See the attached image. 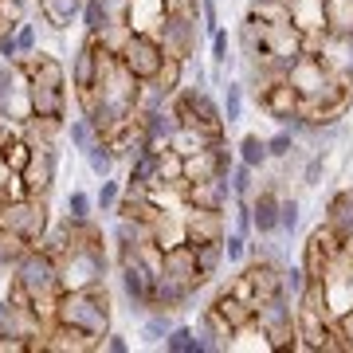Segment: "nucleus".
Segmentation results:
<instances>
[{
    "label": "nucleus",
    "mask_w": 353,
    "mask_h": 353,
    "mask_svg": "<svg viewBox=\"0 0 353 353\" xmlns=\"http://www.w3.org/2000/svg\"><path fill=\"white\" fill-rule=\"evenodd\" d=\"M59 259L43 248H28L24 259L12 267V290L8 299L12 303H32L39 314H55V303H59Z\"/></svg>",
    "instance_id": "obj_1"
},
{
    "label": "nucleus",
    "mask_w": 353,
    "mask_h": 353,
    "mask_svg": "<svg viewBox=\"0 0 353 353\" xmlns=\"http://www.w3.org/2000/svg\"><path fill=\"white\" fill-rule=\"evenodd\" d=\"M110 290L106 283H94V287H79V290H63L59 303H55V314L51 322H63V326H75L90 338H106L110 334Z\"/></svg>",
    "instance_id": "obj_2"
},
{
    "label": "nucleus",
    "mask_w": 353,
    "mask_h": 353,
    "mask_svg": "<svg viewBox=\"0 0 353 353\" xmlns=\"http://www.w3.org/2000/svg\"><path fill=\"white\" fill-rule=\"evenodd\" d=\"M0 228L16 232L20 240H28L36 248L43 240V232L51 228L48 216V196H36V192H8L0 201Z\"/></svg>",
    "instance_id": "obj_3"
},
{
    "label": "nucleus",
    "mask_w": 353,
    "mask_h": 353,
    "mask_svg": "<svg viewBox=\"0 0 353 353\" xmlns=\"http://www.w3.org/2000/svg\"><path fill=\"white\" fill-rule=\"evenodd\" d=\"M110 271V259L102 252V243H75L59 255V287L79 290V287H94L102 283Z\"/></svg>",
    "instance_id": "obj_4"
},
{
    "label": "nucleus",
    "mask_w": 353,
    "mask_h": 353,
    "mask_svg": "<svg viewBox=\"0 0 353 353\" xmlns=\"http://www.w3.org/2000/svg\"><path fill=\"white\" fill-rule=\"evenodd\" d=\"M153 36L161 39L169 59H192L196 55V39H201V12H173V8H165L157 16Z\"/></svg>",
    "instance_id": "obj_5"
},
{
    "label": "nucleus",
    "mask_w": 353,
    "mask_h": 353,
    "mask_svg": "<svg viewBox=\"0 0 353 353\" xmlns=\"http://www.w3.org/2000/svg\"><path fill=\"white\" fill-rule=\"evenodd\" d=\"M263 51H267V59L287 75L290 67L306 55V32L290 16L287 20H263Z\"/></svg>",
    "instance_id": "obj_6"
},
{
    "label": "nucleus",
    "mask_w": 353,
    "mask_h": 353,
    "mask_svg": "<svg viewBox=\"0 0 353 353\" xmlns=\"http://www.w3.org/2000/svg\"><path fill=\"white\" fill-rule=\"evenodd\" d=\"M122 67H126L130 75L138 79V83H150V79L161 75V67H165V48H161V39L153 36V32H145V28H134V36L126 39V48H122Z\"/></svg>",
    "instance_id": "obj_7"
},
{
    "label": "nucleus",
    "mask_w": 353,
    "mask_h": 353,
    "mask_svg": "<svg viewBox=\"0 0 353 353\" xmlns=\"http://www.w3.org/2000/svg\"><path fill=\"white\" fill-rule=\"evenodd\" d=\"M173 114L181 126H208V130H228L224 122V110H220V102L208 94V87H181L173 94Z\"/></svg>",
    "instance_id": "obj_8"
},
{
    "label": "nucleus",
    "mask_w": 353,
    "mask_h": 353,
    "mask_svg": "<svg viewBox=\"0 0 353 353\" xmlns=\"http://www.w3.org/2000/svg\"><path fill=\"white\" fill-rule=\"evenodd\" d=\"M55 176H59V145H39V150H32L24 173H20V192L51 196Z\"/></svg>",
    "instance_id": "obj_9"
},
{
    "label": "nucleus",
    "mask_w": 353,
    "mask_h": 353,
    "mask_svg": "<svg viewBox=\"0 0 353 353\" xmlns=\"http://www.w3.org/2000/svg\"><path fill=\"white\" fill-rule=\"evenodd\" d=\"M255 106H259L267 118H275L279 126H283L290 114L303 110V94H299V90H294V83L283 75V79H275V83H271V87L259 94V99H255Z\"/></svg>",
    "instance_id": "obj_10"
},
{
    "label": "nucleus",
    "mask_w": 353,
    "mask_h": 353,
    "mask_svg": "<svg viewBox=\"0 0 353 353\" xmlns=\"http://www.w3.org/2000/svg\"><path fill=\"white\" fill-rule=\"evenodd\" d=\"M224 212L220 208H192L185 204V240L189 243H220L224 240Z\"/></svg>",
    "instance_id": "obj_11"
},
{
    "label": "nucleus",
    "mask_w": 353,
    "mask_h": 353,
    "mask_svg": "<svg viewBox=\"0 0 353 353\" xmlns=\"http://www.w3.org/2000/svg\"><path fill=\"white\" fill-rule=\"evenodd\" d=\"M99 71H102V43L94 36H87L83 48L71 55V87H75L79 94H83V90H94Z\"/></svg>",
    "instance_id": "obj_12"
},
{
    "label": "nucleus",
    "mask_w": 353,
    "mask_h": 353,
    "mask_svg": "<svg viewBox=\"0 0 353 353\" xmlns=\"http://www.w3.org/2000/svg\"><path fill=\"white\" fill-rule=\"evenodd\" d=\"M232 201H236V192H232L228 176H208V181H189L185 185V204H192V208H220L224 212Z\"/></svg>",
    "instance_id": "obj_13"
},
{
    "label": "nucleus",
    "mask_w": 353,
    "mask_h": 353,
    "mask_svg": "<svg viewBox=\"0 0 353 353\" xmlns=\"http://www.w3.org/2000/svg\"><path fill=\"white\" fill-rule=\"evenodd\" d=\"M279 204H283V192H279L271 181L252 196V220H255V236H259V240L279 236Z\"/></svg>",
    "instance_id": "obj_14"
},
{
    "label": "nucleus",
    "mask_w": 353,
    "mask_h": 353,
    "mask_svg": "<svg viewBox=\"0 0 353 353\" xmlns=\"http://www.w3.org/2000/svg\"><path fill=\"white\" fill-rule=\"evenodd\" d=\"M334 75V67L322 59V55H303L299 63L287 71V79L294 83V90L303 94V99H310V94H318V90L326 87V79Z\"/></svg>",
    "instance_id": "obj_15"
},
{
    "label": "nucleus",
    "mask_w": 353,
    "mask_h": 353,
    "mask_svg": "<svg viewBox=\"0 0 353 353\" xmlns=\"http://www.w3.org/2000/svg\"><path fill=\"white\" fill-rule=\"evenodd\" d=\"M94 345H102V341L83 334V330H75V326H63V322H51L48 338H43V350L48 353H87Z\"/></svg>",
    "instance_id": "obj_16"
},
{
    "label": "nucleus",
    "mask_w": 353,
    "mask_h": 353,
    "mask_svg": "<svg viewBox=\"0 0 353 353\" xmlns=\"http://www.w3.org/2000/svg\"><path fill=\"white\" fill-rule=\"evenodd\" d=\"M165 275L181 279V283H192V287H204V279L196 275V252H192L189 240L165 248Z\"/></svg>",
    "instance_id": "obj_17"
},
{
    "label": "nucleus",
    "mask_w": 353,
    "mask_h": 353,
    "mask_svg": "<svg viewBox=\"0 0 353 353\" xmlns=\"http://www.w3.org/2000/svg\"><path fill=\"white\" fill-rule=\"evenodd\" d=\"M326 224H330V232H334L341 243L353 240V189H341V192H334V196H330Z\"/></svg>",
    "instance_id": "obj_18"
},
{
    "label": "nucleus",
    "mask_w": 353,
    "mask_h": 353,
    "mask_svg": "<svg viewBox=\"0 0 353 353\" xmlns=\"http://www.w3.org/2000/svg\"><path fill=\"white\" fill-rule=\"evenodd\" d=\"M228 138V130H208V126H176V134H173V145L176 153H201V150H208V145H216V141H224Z\"/></svg>",
    "instance_id": "obj_19"
},
{
    "label": "nucleus",
    "mask_w": 353,
    "mask_h": 353,
    "mask_svg": "<svg viewBox=\"0 0 353 353\" xmlns=\"http://www.w3.org/2000/svg\"><path fill=\"white\" fill-rule=\"evenodd\" d=\"M141 118V130H145V141L150 145H169L173 141V134H176V114H173V106H161V110H150V114H138Z\"/></svg>",
    "instance_id": "obj_20"
},
{
    "label": "nucleus",
    "mask_w": 353,
    "mask_h": 353,
    "mask_svg": "<svg viewBox=\"0 0 353 353\" xmlns=\"http://www.w3.org/2000/svg\"><path fill=\"white\" fill-rule=\"evenodd\" d=\"M322 20L330 36H353V0H322Z\"/></svg>",
    "instance_id": "obj_21"
},
{
    "label": "nucleus",
    "mask_w": 353,
    "mask_h": 353,
    "mask_svg": "<svg viewBox=\"0 0 353 353\" xmlns=\"http://www.w3.org/2000/svg\"><path fill=\"white\" fill-rule=\"evenodd\" d=\"M63 138H67V145H71L75 153H87L90 145L99 141V130H94V122H90L87 114H79V118H71V122H67Z\"/></svg>",
    "instance_id": "obj_22"
},
{
    "label": "nucleus",
    "mask_w": 353,
    "mask_h": 353,
    "mask_svg": "<svg viewBox=\"0 0 353 353\" xmlns=\"http://www.w3.org/2000/svg\"><path fill=\"white\" fill-rule=\"evenodd\" d=\"M192 252H196V275L204 283H212L220 263H224V240L220 243H192Z\"/></svg>",
    "instance_id": "obj_23"
},
{
    "label": "nucleus",
    "mask_w": 353,
    "mask_h": 353,
    "mask_svg": "<svg viewBox=\"0 0 353 353\" xmlns=\"http://www.w3.org/2000/svg\"><path fill=\"white\" fill-rule=\"evenodd\" d=\"M83 157H87V165H90V173L99 176H114V165H118V153H114V145L106 138H99L94 141V145H90L87 153H83Z\"/></svg>",
    "instance_id": "obj_24"
},
{
    "label": "nucleus",
    "mask_w": 353,
    "mask_h": 353,
    "mask_svg": "<svg viewBox=\"0 0 353 353\" xmlns=\"http://www.w3.org/2000/svg\"><path fill=\"white\" fill-rule=\"evenodd\" d=\"M173 310H150V314H141V338L153 341V345H165L169 338V330H173Z\"/></svg>",
    "instance_id": "obj_25"
},
{
    "label": "nucleus",
    "mask_w": 353,
    "mask_h": 353,
    "mask_svg": "<svg viewBox=\"0 0 353 353\" xmlns=\"http://www.w3.org/2000/svg\"><path fill=\"white\" fill-rule=\"evenodd\" d=\"M228 181H232V192H236V201H252L255 192H259L255 169H252L248 161H240V157H236V165H232V173H228Z\"/></svg>",
    "instance_id": "obj_26"
},
{
    "label": "nucleus",
    "mask_w": 353,
    "mask_h": 353,
    "mask_svg": "<svg viewBox=\"0 0 353 353\" xmlns=\"http://www.w3.org/2000/svg\"><path fill=\"white\" fill-rule=\"evenodd\" d=\"M236 150H240L236 157H240V161H248V165L255 169V173H259V169H263V165L271 161V153H267V138H259V134H243Z\"/></svg>",
    "instance_id": "obj_27"
},
{
    "label": "nucleus",
    "mask_w": 353,
    "mask_h": 353,
    "mask_svg": "<svg viewBox=\"0 0 353 353\" xmlns=\"http://www.w3.org/2000/svg\"><path fill=\"white\" fill-rule=\"evenodd\" d=\"M196 322H201V326H208V330H212V334H216V338H220V341H224V345H228V341H232V338H236V334H240V330H236V326H232V322H228V318L224 314H220V306H204V310H201V318H196Z\"/></svg>",
    "instance_id": "obj_28"
},
{
    "label": "nucleus",
    "mask_w": 353,
    "mask_h": 353,
    "mask_svg": "<svg viewBox=\"0 0 353 353\" xmlns=\"http://www.w3.org/2000/svg\"><path fill=\"white\" fill-rule=\"evenodd\" d=\"M243 94H248V90H243V83H236V79H232V83H224V106H220V110H224L228 126H236V122L243 118Z\"/></svg>",
    "instance_id": "obj_29"
},
{
    "label": "nucleus",
    "mask_w": 353,
    "mask_h": 353,
    "mask_svg": "<svg viewBox=\"0 0 353 353\" xmlns=\"http://www.w3.org/2000/svg\"><path fill=\"white\" fill-rule=\"evenodd\" d=\"M130 36H134V24H106L94 39H99V43L110 51V55H122V48H126Z\"/></svg>",
    "instance_id": "obj_30"
},
{
    "label": "nucleus",
    "mask_w": 353,
    "mask_h": 353,
    "mask_svg": "<svg viewBox=\"0 0 353 353\" xmlns=\"http://www.w3.org/2000/svg\"><path fill=\"white\" fill-rule=\"evenodd\" d=\"M306 283H310V275H306V267H303V263L283 267V294H287L290 303H299V299H303Z\"/></svg>",
    "instance_id": "obj_31"
},
{
    "label": "nucleus",
    "mask_w": 353,
    "mask_h": 353,
    "mask_svg": "<svg viewBox=\"0 0 353 353\" xmlns=\"http://www.w3.org/2000/svg\"><path fill=\"white\" fill-rule=\"evenodd\" d=\"M94 208H99V204H94V196H90L87 189H71L67 192V212L63 216H71V220H90Z\"/></svg>",
    "instance_id": "obj_32"
},
{
    "label": "nucleus",
    "mask_w": 353,
    "mask_h": 353,
    "mask_svg": "<svg viewBox=\"0 0 353 353\" xmlns=\"http://www.w3.org/2000/svg\"><path fill=\"white\" fill-rule=\"evenodd\" d=\"M122 192H126V185H122V181H114V176H102L99 192H94V204H99V212H114V208H118V201H122Z\"/></svg>",
    "instance_id": "obj_33"
},
{
    "label": "nucleus",
    "mask_w": 353,
    "mask_h": 353,
    "mask_svg": "<svg viewBox=\"0 0 353 353\" xmlns=\"http://www.w3.org/2000/svg\"><path fill=\"white\" fill-rule=\"evenodd\" d=\"M165 353H196V326H173L169 330Z\"/></svg>",
    "instance_id": "obj_34"
},
{
    "label": "nucleus",
    "mask_w": 353,
    "mask_h": 353,
    "mask_svg": "<svg viewBox=\"0 0 353 353\" xmlns=\"http://www.w3.org/2000/svg\"><path fill=\"white\" fill-rule=\"evenodd\" d=\"M267 153H271V161H287V157H294V153H299V138L283 126L275 138H267Z\"/></svg>",
    "instance_id": "obj_35"
},
{
    "label": "nucleus",
    "mask_w": 353,
    "mask_h": 353,
    "mask_svg": "<svg viewBox=\"0 0 353 353\" xmlns=\"http://www.w3.org/2000/svg\"><path fill=\"white\" fill-rule=\"evenodd\" d=\"M28 157H32V145H28V141L20 138V134H16L12 141H4V161L12 165V173H24Z\"/></svg>",
    "instance_id": "obj_36"
},
{
    "label": "nucleus",
    "mask_w": 353,
    "mask_h": 353,
    "mask_svg": "<svg viewBox=\"0 0 353 353\" xmlns=\"http://www.w3.org/2000/svg\"><path fill=\"white\" fill-rule=\"evenodd\" d=\"M157 83H161L169 94H176V90L185 87V59H165L161 75H157Z\"/></svg>",
    "instance_id": "obj_37"
},
{
    "label": "nucleus",
    "mask_w": 353,
    "mask_h": 353,
    "mask_svg": "<svg viewBox=\"0 0 353 353\" xmlns=\"http://www.w3.org/2000/svg\"><path fill=\"white\" fill-rule=\"evenodd\" d=\"M106 24H134V0H99Z\"/></svg>",
    "instance_id": "obj_38"
},
{
    "label": "nucleus",
    "mask_w": 353,
    "mask_h": 353,
    "mask_svg": "<svg viewBox=\"0 0 353 353\" xmlns=\"http://www.w3.org/2000/svg\"><path fill=\"white\" fill-rule=\"evenodd\" d=\"M299 220H303V204L294 201V196H283V204H279V232H294L299 228Z\"/></svg>",
    "instance_id": "obj_39"
},
{
    "label": "nucleus",
    "mask_w": 353,
    "mask_h": 353,
    "mask_svg": "<svg viewBox=\"0 0 353 353\" xmlns=\"http://www.w3.org/2000/svg\"><path fill=\"white\" fill-rule=\"evenodd\" d=\"M79 20H83V28H87V36H99L102 28H106V12H102V4H99V0H87V4H83V16H79Z\"/></svg>",
    "instance_id": "obj_40"
},
{
    "label": "nucleus",
    "mask_w": 353,
    "mask_h": 353,
    "mask_svg": "<svg viewBox=\"0 0 353 353\" xmlns=\"http://www.w3.org/2000/svg\"><path fill=\"white\" fill-rule=\"evenodd\" d=\"M208 48H212V63H216V67H228V63H232V39H228L224 28L208 36Z\"/></svg>",
    "instance_id": "obj_41"
},
{
    "label": "nucleus",
    "mask_w": 353,
    "mask_h": 353,
    "mask_svg": "<svg viewBox=\"0 0 353 353\" xmlns=\"http://www.w3.org/2000/svg\"><path fill=\"white\" fill-rule=\"evenodd\" d=\"M322 173H326V150H314L306 157V169H303V185H322Z\"/></svg>",
    "instance_id": "obj_42"
},
{
    "label": "nucleus",
    "mask_w": 353,
    "mask_h": 353,
    "mask_svg": "<svg viewBox=\"0 0 353 353\" xmlns=\"http://www.w3.org/2000/svg\"><path fill=\"white\" fill-rule=\"evenodd\" d=\"M224 259L228 263H243V259H248V236L224 232Z\"/></svg>",
    "instance_id": "obj_43"
},
{
    "label": "nucleus",
    "mask_w": 353,
    "mask_h": 353,
    "mask_svg": "<svg viewBox=\"0 0 353 353\" xmlns=\"http://www.w3.org/2000/svg\"><path fill=\"white\" fill-rule=\"evenodd\" d=\"M36 43H39L36 24H24V20H20V28H16V48H20V59H24V55H36Z\"/></svg>",
    "instance_id": "obj_44"
},
{
    "label": "nucleus",
    "mask_w": 353,
    "mask_h": 353,
    "mask_svg": "<svg viewBox=\"0 0 353 353\" xmlns=\"http://www.w3.org/2000/svg\"><path fill=\"white\" fill-rule=\"evenodd\" d=\"M232 208H236V232H240V236H248V240H252V236H255L252 201H232Z\"/></svg>",
    "instance_id": "obj_45"
},
{
    "label": "nucleus",
    "mask_w": 353,
    "mask_h": 353,
    "mask_svg": "<svg viewBox=\"0 0 353 353\" xmlns=\"http://www.w3.org/2000/svg\"><path fill=\"white\" fill-rule=\"evenodd\" d=\"M201 32L204 36L220 32V8H216V0H201Z\"/></svg>",
    "instance_id": "obj_46"
},
{
    "label": "nucleus",
    "mask_w": 353,
    "mask_h": 353,
    "mask_svg": "<svg viewBox=\"0 0 353 353\" xmlns=\"http://www.w3.org/2000/svg\"><path fill=\"white\" fill-rule=\"evenodd\" d=\"M228 294H236V299H243V303L255 306V287H252V275L243 271V275H236V283L228 287Z\"/></svg>",
    "instance_id": "obj_47"
},
{
    "label": "nucleus",
    "mask_w": 353,
    "mask_h": 353,
    "mask_svg": "<svg viewBox=\"0 0 353 353\" xmlns=\"http://www.w3.org/2000/svg\"><path fill=\"white\" fill-rule=\"evenodd\" d=\"M334 326L341 330V338H345V345H350V353H353V303L345 306L338 318H334Z\"/></svg>",
    "instance_id": "obj_48"
},
{
    "label": "nucleus",
    "mask_w": 353,
    "mask_h": 353,
    "mask_svg": "<svg viewBox=\"0 0 353 353\" xmlns=\"http://www.w3.org/2000/svg\"><path fill=\"white\" fill-rule=\"evenodd\" d=\"M102 350H106V353H130V341L122 338V334H114V330H110V334L102 338Z\"/></svg>",
    "instance_id": "obj_49"
},
{
    "label": "nucleus",
    "mask_w": 353,
    "mask_h": 353,
    "mask_svg": "<svg viewBox=\"0 0 353 353\" xmlns=\"http://www.w3.org/2000/svg\"><path fill=\"white\" fill-rule=\"evenodd\" d=\"M161 4L173 12H201V0H161Z\"/></svg>",
    "instance_id": "obj_50"
},
{
    "label": "nucleus",
    "mask_w": 353,
    "mask_h": 353,
    "mask_svg": "<svg viewBox=\"0 0 353 353\" xmlns=\"http://www.w3.org/2000/svg\"><path fill=\"white\" fill-rule=\"evenodd\" d=\"M8 306H12V299H0V322H4V314H8Z\"/></svg>",
    "instance_id": "obj_51"
},
{
    "label": "nucleus",
    "mask_w": 353,
    "mask_h": 353,
    "mask_svg": "<svg viewBox=\"0 0 353 353\" xmlns=\"http://www.w3.org/2000/svg\"><path fill=\"white\" fill-rule=\"evenodd\" d=\"M4 196H8V189H0V201H4Z\"/></svg>",
    "instance_id": "obj_52"
}]
</instances>
